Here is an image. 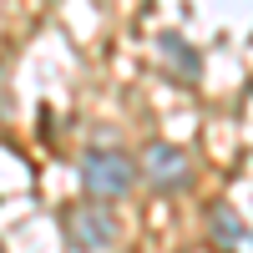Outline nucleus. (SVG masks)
<instances>
[{
	"label": "nucleus",
	"mask_w": 253,
	"mask_h": 253,
	"mask_svg": "<svg viewBox=\"0 0 253 253\" xmlns=\"http://www.w3.org/2000/svg\"><path fill=\"white\" fill-rule=\"evenodd\" d=\"M132 182H137V167L122 147H91V152H81V187H86L91 203L96 198L112 203L122 193H132Z\"/></svg>",
	"instance_id": "nucleus-1"
},
{
	"label": "nucleus",
	"mask_w": 253,
	"mask_h": 253,
	"mask_svg": "<svg viewBox=\"0 0 253 253\" xmlns=\"http://www.w3.org/2000/svg\"><path fill=\"white\" fill-rule=\"evenodd\" d=\"M61 228H66V243H71L76 253H101V248L117 243V218L107 213V208H96V203H76V208H66Z\"/></svg>",
	"instance_id": "nucleus-2"
},
{
	"label": "nucleus",
	"mask_w": 253,
	"mask_h": 253,
	"mask_svg": "<svg viewBox=\"0 0 253 253\" xmlns=\"http://www.w3.org/2000/svg\"><path fill=\"white\" fill-rule=\"evenodd\" d=\"M208 238L218 243V253H253V228H248L228 203L208 208Z\"/></svg>",
	"instance_id": "nucleus-4"
},
{
	"label": "nucleus",
	"mask_w": 253,
	"mask_h": 253,
	"mask_svg": "<svg viewBox=\"0 0 253 253\" xmlns=\"http://www.w3.org/2000/svg\"><path fill=\"white\" fill-rule=\"evenodd\" d=\"M157 56L167 61V71H172L177 81H187V86L203 81V56H198V46H193V41H182L177 31H162V36H157Z\"/></svg>",
	"instance_id": "nucleus-5"
},
{
	"label": "nucleus",
	"mask_w": 253,
	"mask_h": 253,
	"mask_svg": "<svg viewBox=\"0 0 253 253\" xmlns=\"http://www.w3.org/2000/svg\"><path fill=\"white\" fill-rule=\"evenodd\" d=\"M142 177L157 187V193H177V187L187 182V152L172 142H152L142 152Z\"/></svg>",
	"instance_id": "nucleus-3"
}]
</instances>
